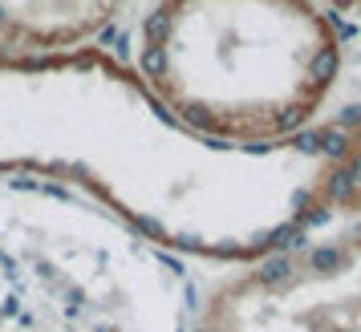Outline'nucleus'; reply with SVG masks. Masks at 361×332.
I'll list each match as a JSON object with an SVG mask.
<instances>
[{
	"mask_svg": "<svg viewBox=\"0 0 361 332\" xmlns=\"http://www.w3.org/2000/svg\"><path fill=\"white\" fill-rule=\"evenodd\" d=\"M361 138L321 134L235 150L183 130L102 57L0 61V174L73 179L166 248L256 260L357 162Z\"/></svg>",
	"mask_w": 361,
	"mask_h": 332,
	"instance_id": "1",
	"label": "nucleus"
},
{
	"mask_svg": "<svg viewBox=\"0 0 361 332\" xmlns=\"http://www.w3.org/2000/svg\"><path fill=\"white\" fill-rule=\"evenodd\" d=\"M341 73V41L312 0H154L138 82L183 130L235 150L305 134Z\"/></svg>",
	"mask_w": 361,
	"mask_h": 332,
	"instance_id": "2",
	"label": "nucleus"
},
{
	"mask_svg": "<svg viewBox=\"0 0 361 332\" xmlns=\"http://www.w3.org/2000/svg\"><path fill=\"white\" fill-rule=\"evenodd\" d=\"M195 332H361V154L256 267L207 292Z\"/></svg>",
	"mask_w": 361,
	"mask_h": 332,
	"instance_id": "3",
	"label": "nucleus"
},
{
	"mask_svg": "<svg viewBox=\"0 0 361 332\" xmlns=\"http://www.w3.org/2000/svg\"><path fill=\"white\" fill-rule=\"evenodd\" d=\"M126 0H0V61H53L82 49Z\"/></svg>",
	"mask_w": 361,
	"mask_h": 332,
	"instance_id": "4",
	"label": "nucleus"
},
{
	"mask_svg": "<svg viewBox=\"0 0 361 332\" xmlns=\"http://www.w3.org/2000/svg\"><path fill=\"white\" fill-rule=\"evenodd\" d=\"M312 4H321L325 13H329V8H341V13H345V8H361V0H312Z\"/></svg>",
	"mask_w": 361,
	"mask_h": 332,
	"instance_id": "5",
	"label": "nucleus"
}]
</instances>
